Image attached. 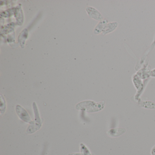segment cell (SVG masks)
Listing matches in <instances>:
<instances>
[{
    "mask_svg": "<svg viewBox=\"0 0 155 155\" xmlns=\"http://www.w3.org/2000/svg\"><path fill=\"white\" fill-rule=\"evenodd\" d=\"M105 106V101L96 102L91 101H86L78 103L76 106V109L78 110L92 113L101 111L104 108Z\"/></svg>",
    "mask_w": 155,
    "mask_h": 155,
    "instance_id": "1",
    "label": "cell"
},
{
    "mask_svg": "<svg viewBox=\"0 0 155 155\" xmlns=\"http://www.w3.org/2000/svg\"><path fill=\"white\" fill-rule=\"evenodd\" d=\"M33 108L34 110V114H35V120L33 121V123L30 124L27 129V132L28 134H32L34 133L37 130H38L41 127L43 121L41 120L40 117L39 113L38 107L35 102L33 103Z\"/></svg>",
    "mask_w": 155,
    "mask_h": 155,
    "instance_id": "2",
    "label": "cell"
},
{
    "mask_svg": "<svg viewBox=\"0 0 155 155\" xmlns=\"http://www.w3.org/2000/svg\"><path fill=\"white\" fill-rule=\"evenodd\" d=\"M16 111L17 115L21 120L24 122L29 123L30 124H31L33 123V121L31 120L28 113L20 105H17L16 107Z\"/></svg>",
    "mask_w": 155,
    "mask_h": 155,
    "instance_id": "3",
    "label": "cell"
},
{
    "mask_svg": "<svg viewBox=\"0 0 155 155\" xmlns=\"http://www.w3.org/2000/svg\"><path fill=\"white\" fill-rule=\"evenodd\" d=\"M86 11L91 18L95 20L99 21H101L104 20L103 16L96 9L92 7H88L86 9Z\"/></svg>",
    "mask_w": 155,
    "mask_h": 155,
    "instance_id": "4",
    "label": "cell"
},
{
    "mask_svg": "<svg viewBox=\"0 0 155 155\" xmlns=\"http://www.w3.org/2000/svg\"><path fill=\"white\" fill-rule=\"evenodd\" d=\"M151 71V69L150 66H147L145 68L139 70L136 73V74L141 80H144L150 77Z\"/></svg>",
    "mask_w": 155,
    "mask_h": 155,
    "instance_id": "5",
    "label": "cell"
},
{
    "mask_svg": "<svg viewBox=\"0 0 155 155\" xmlns=\"http://www.w3.org/2000/svg\"><path fill=\"white\" fill-rule=\"evenodd\" d=\"M132 81L134 86L137 90V94H140L142 91L144 87V84L142 82V80L139 78L137 74L133 75L132 78Z\"/></svg>",
    "mask_w": 155,
    "mask_h": 155,
    "instance_id": "6",
    "label": "cell"
},
{
    "mask_svg": "<svg viewBox=\"0 0 155 155\" xmlns=\"http://www.w3.org/2000/svg\"><path fill=\"white\" fill-rule=\"evenodd\" d=\"M126 132V129L125 128L119 127L109 130L107 132V134L111 137H116L123 135Z\"/></svg>",
    "mask_w": 155,
    "mask_h": 155,
    "instance_id": "7",
    "label": "cell"
},
{
    "mask_svg": "<svg viewBox=\"0 0 155 155\" xmlns=\"http://www.w3.org/2000/svg\"><path fill=\"white\" fill-rule=\"evenodd\" d=\"M118 25V24L116 21L108 23L105 27L104 30L102 31V35H106L113 32L117 28Z\"/></svg>",
    "mask_w": 155,
    "mask_h": 155,
    "instance_id": "8",
    "label": "cell"
},
{
    "mask_svg": "<svg viewBox=\"0 0 155 155\" xmlns=\"http://www.w3.org/2000/svg\"><path fill=\"white\" fill-rule=\"evenodd\" d=\"M107 23V20L106 19L103 20L101 21H100L94 29V34L97 35V34H99L101 32H102Z\"/></svg>",
    "mask_w": 155,
    "mask_h": 155,
    "instance_id": "9",
    "label": "cell"
},
{
    "mask_svg": "<svg viewBox=\"0 0 155 155\" xmlns=\"http://www.w3.org/2000/svg\"><path fill=\"white\" fill-rule=\"evenodd\" d=\"M138 103L139 106L141 107L147 109H155V103L153 101H140Z\"/></svg>",
    "mask_w": 155,
    "mask_h": 155,
    "instance_id": "10",
    "label": "cell"
},
{
    "mask_svg": "<svg viewBox=\"0 0 155 155\" xmlns=\"http://www.w3.org/2000/svg\"><path fill=\"white\" fill-rule=\"evenodd\" d=\"M28 30L27 29H25L20 33L18 39L19 43L21 48H23L25 45V41L28 38Z\"/></svg>",
    "mask_w": 155,
    "mask_h": 155,
    "instance_id": "11",
    "label": "cell"
},
{
    "mask_svg": "<svg viewBox=\"0 0 155 155\" xmlns=\"http://www.w3.org/2000/svg\"><path fill=\"white\" fill-rule=\"evenodd\" d=\"M15 14H16V18H17V21L19 22V24L21 25L23 22V18L22 11L21 9H18L15 10Z\"/></svg>",
    "mask_w": 155,
    "mask_h": 155,
    "instance_id": "12",
    "label": "cell"
},
{
    "mask_svg": "<svg viewBox=\"0 0 155 155\" xmlns=\"http://www.w3.org/2000/svg\"><path fill=\"white\" fill-rule=\"evenodd\" d=\"M6 109V101H5L4 97L2 96V94H1V107H0V109H1V113L2 114L5 112Z\"/></svg>",
    "mask_w": 155,
    "mask_h": 155,
    "instance_id": "13",
    "label": "cell"
},
{
    "mask_svg": "<svg viewBox=\"0 0 155 155\" xmlns=\"http://www.w3.org/2000/svg\"><path fill=\"white\" fill-rule=\"evenodd\" d=\"M150 77L155 78V68L151 70V73H150Z\"/></svg>",
    "mask_w": 155,
    "mask_h": 155,
    "instance_id": "14",
    "label": "cell"
},
{
    "mask_svg": "<svg viewBox=\"0 0 155 155\" xmlns=\"http://www.w3.org/2000/svg\"><path fill=\"white\" fill-rule=\"evenodd\" d=\"M151 155H155V146L151 149Z\"/></svg>",
    "mask_w": 155,
    "mask_h": 155,
    "instance_id": "15",
    "label": "cell"
}]
</instances>
